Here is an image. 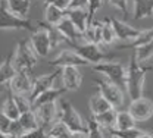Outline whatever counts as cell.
Masks as SVG:
<instances>
[{"label":"cell","instance_id":"6da1fadb","mask_svg":"<svg viewBox=\"0 0 153 138\" xmlns=\"http://www.w3.org/2000/svg\"><path fill=\"white\" fill-rule=\"evenodd\" d=\"M150 71H153L152 66H144V63H140L135 56L131 55L127 66V94L131 100L138 99L144 94L146 75Z\"/></svg>","mask_w":153,"mask_h":138},{"label":"cell","instance_id":"7a4b0ae2","mask_svg":"<svg viewBox=\"0 0 153 138\" xmlns=\"http://www.w3.org/2000/svg\"><path fill=\"white\" fill-rule=\"evenodd\" d=\"M59 119L71 129L74 138L88 137L87 120L79 115V112L72 106L71 101L62 99V97L59 99Z\"/></svg>","mask_w":153,"mask_h":138},{"label":"cell","instance_id":"3957f363","mask_svg":"<svg viewBox=\"0 0 153 138\" xmlns=\"http://www.w3.org/2000/svg\"><path fill=\"white\" fill-rule=\"evenodd\" d=\"M69 47H72L76 53L84 58L91 65L100 63V62H106V60H115L118 58L116 53L112 52H105L99 44L90 43V41H81V43H66Z\"/></svg>","mask_w":153,"mask_h":138},{"label":"cell","instance_id":"277c9868","mask_svg":"<svg viewBox=\"0 0 153 138\" xmlns=\"http://www.w3.org/2000/svg\"><path fill=\"white\" fill-rule=\"evenodd\" d=\"M91 69L100 74L103 78L109 79L111 82L116 84L122 90L127 91V68L118 60H106L91 65Z\"/></svg>","mask_w":153,"mask_h":138},{"label":"cell","instance_id":"5b68a950","mask_svg":"<svg viewBox=\"0 0 153 138\" xmlns=\"http://www.w3.org/2000/svg\"><path fill=\"white\" fill-rule=\"evenodd\" d=\"M38 56L36 55L30 38L28 40H21L15 50L12 52V63L13 68L16 69V72L19 71H33V68L37 65Z\"/></svg>","mask_w":153,"mask_h":138},{"label":"cell","instance_id":"8992f818","mask_svg":"<svg viewBox=\"0 0 153 138\" xmlns=\"http://www.w3.org/2000/svg\"><path fill=\"white\" fill-rule=\"evenodd\" d=\"M3 30H27V31H34V22L31 19L19 16L15 12H12L7 7L6 0H0V31Z\"/></svg>","mask_w":153,"mask_h":138},{"label":"cell","instance_id":"52a82bcc","mask_svg":"<svg viewBox=\"0 0 153 138\" xmlns=\"http://www.w3.org/2000/svg\"><path fill=\"white\" fill-rule=\"evenodd\" d=\"M38 28H36L31 32L30 43L36 52L38 58H47L50 55V52L53 50L52 47V41H50V32H49V25L44 22H37Z\"/></svg>","mask_w":153,"mask_h":138},{"label":"cell","instance_id":"ba28073f","mask_svg":"<svg viewBox=\"0 0 153 138\" xmlns=\"http://www.w3.org/2000/svg\"><path fill=\"white\" fill-rule=\"evenodd\" d=\"M94 85L97 87V91L108 100L112 107H122L125 103V90H122L121 87H118L116 84L111 82L106 78H97L94 79Z\"/></svg>","mask_w":153,"mask_h":138},{"label":"cell","instance_id":"9c48e42d","mask_svg":"<svg viewBox=\"0 0 153 138\" xmlns=\"http://www.w3.org/2000/svg\"><path fill=\"white\" fill-rule=\"evenodd\" d=\"M33 109L36 110L40 128H43L44 131L59 119V103H57V100L43 103V104H40L37 107H33Z\"/></svg>","mask_w":153,"mask_h":138},{"label":"cell","instance_id":"30bf717a","mask_svg":"<svg viewBox=\"0 0 153 138\" xmlns=\"http://www.w3.org/2000/svg\"><path fill=\"white\" fill-rule=\"evenodd\" d=\"M50 66L53 68H62V66H69V65H74V66H90V63L84 58H81L72 47H68V49H62L59 52L56 58H53L52 60L47 62Z\"/></svg>","mask_w":153,"mask_h":138},{"label":"cell","instance_id":"8fae6325","mask_svg":"<svg viewBox=\"0 0 153 138\" xmlns=\"http://www.w3.org/2000/svg\"><path fill=\"white\" fill-rule=\"evenodd\" d=\"M128 110L137 122H146L153 116V100L144 96L134 99L128 106Z\"/></svg>","mask_w":153,"mask_h":138},{"label":"cell","instance_id":"7c38bea8","mask_svg":"<svg viewBox=\"0 0 153 138\" xmlns=\"http://www.w3.org/2000/svg\"><path fill=\"white\" fill-rule=\"evenodd\" d=\"M59 69H60L59 78L62 81V87L66 88L68 93L79 90V87L82 84V74L79 71V66L69 65V66H62Z\"/></svg>","mask_w":153,"mask_h":138},{"label":"cell","instance_id":"4fadbf2b","mask_svg":"<svg viewBox=\"0 0 153 138\" xmlns=\"http://www.w3.org/2000/svg\"><path fill=\"white\" fill-rule=\"evenodd\" d=\"M33 82H34V77H31L30 71H19L12 78L7 88L15 94H24L30 97L33 91Z\"/></svg>","mask_w":153,"mask_h":138},{"label":"cell","instance_id":"5bb4252c","mask_svg":"<svg viewBox=\"0 0 153 138\" xmlns=\"http://www.w3.org/2000/svg\"><path fill=\"white\" fill-rule=\"evenodd\" d=\"M112 22H114V28L115 32H116V38L119 41H124V43H130L135 40L141 32L143 30H138L133 25H130L128 22L122 19H118V18H112Z\"/></svg>","mask_w":153,"mask_h":138},{"label":"cell","instance_id":"9a60e30c","mask_svg":"<svg viewBox=\"0 0 153 138\" xmlns=\"http://www.w3.org/2000/svg\"><path fill=\"white\" fill-rule=\"evenodd\" d=\"M59 74H60V69L56 68V71L52 72V74H44V75L36 77V78H34V82H33V91H31V94H30V100L33 101V100L36 99L38 94H41L43 91H46V90L55 87V81L57 79Z\"/></svg>","mask_w":153,"mask_h":138},{"label":"cell","instance_id":"2e32d148","mask_svg":"<svg viewBox=\"0 0 153 138\" xmlns=\"http://www.w3.org/2000/svg\"><path fill=\"white\" fill-rule=\"evenodd\" d=\"M57 31L65 37V43H81L84 41V34L74 25V22L69 19L68 16H65L56 25Z\"/></svg>","mask_w":153,"mask_h":138},{"label":"cell","instance_id":"e0dca14e","mask_svg":"<svg viewBox=\"0 0 153 138\" xmlns=\"http://www.w3.org/2000/svg\"><path fill=\"white\" fill-rule=\"evenodd\" d=\"M131 13L137 21L153 18V0H133Z\"/></svg>","mask_w":153,"mask_h":138},{"label":"cell","instance_id":"ac0fdd59","mask_svg":"<svg viewBox=\"0 0 153 138\" xmlns=\"http://www.w3.org/2000/svg\"><path fill=\"white\" fill-rule=\"evenodd\" d=\"M66 93H68V91H66V88H63V87H52V88L43 91L41 94H38L37 97L31 101V103H33V107H37V106L43 104V103L56 101V100H59L63 94H66Z\"/></svg>","mask_w":153,"mask_h":138},{"label":"cell","instance_id":"d6986e66","mask_svg":"<svg viewBox=\"0 0 153 138\" xmlns=\"http://www.w3.org/2000/svg\"><path fill=\"white\" fill-rule=\"evenodd\" d=\"M65 16H66V10L60 9L55 3H44V21H46V24L56 27Z\"/></svg>","mask_w":153,"mask_h":138},{"label":"cell","instance_id":"ffe728a7","mask_svg":"<svg viewBox=\"0 0 153 138\" xmlns=\"http://www.w3.org/2000/svg\"><path fill=\"white\" fill-rule=\"evenodd\" d=\"M15 74H16V69L13 68L12 53H10V55H7L6 59H3L0 62V85L7 88L12 78L15 77Z\"/></svg>","mask_w":153,"mask_h":138},{"label":"cell","instance_id":"44dd1931","mask_svg":"<svg viewBox=\"0 0 153 138\" xmlns=\"http://www.w3.org/2000/svg\"><path fill=\"white\" fill-rule=\"evenodd\" d=\"M66 16L74 22L76 28L84 34L88 27V9H68Z\"/></svg>","mask_w":153,"mask_h":138},{"label":"cell","instance_id":"7402d4cb","mask_svg":"<svg viewBox=\"0 0 153 138\" xmlns=\"http://www.w3.org/2000/svg\"><path fill=\"white\" fill-rule=\"evenodd\" d=\"M84 41H90V43H94V44H99V46L103 44V40H102V21L94 18L91 22H88V27L84 31Z\"/></svg>","mask_w":153,"mask_h":138},{"label":"cell","instance_id":"603a6c76","mask_svg":"<svg viewBox=\"0 0 153 138\" xmlns=\"http://www.w3.org/2000/svg\"><path fill=\"white\" fill-rule=\"evenodd\" d=\"M109 137H112V138H153V132L134 126V128H130L127 131L111 129L109 131Z\"/></svg>","mask_w":153,"mask_h":138},{"label":"cell","instance_id":"cb8c5ba5","mask_svg":"<svg viewBox=\"0 0 153 138\" xmlns=\"http://www.w3.org/2000/svg\"><path fill=\"white\" fill-rule=\"evenodd\" d=\"M111 107H112V104L105 99L99 91H97L96 94H93V96L90 97V100H88V109H90V113H91L93 116L106 112V110L111 109Z\"/></svg>","mask_w":153,"mask_h":138},{"label":"cell","instance_id":"d4e9b609","mask_svg":"<svg viewBox=\"0 0 153 138\" xmlns=\"http://www.w3.org/2000/svg\"><path fill=\"white\" fill-rule=\"evenodd\" d=\"M46 138H74V135L71 129L60 119H57L55 123H52L46 129Z\"/></svg>","mask_w":153,"mask_h":138},{"label":"cell","instance_id":"484cf974","mask_svg":"<svg viewBox=\"0 0 153 138\" xmlns=\"http://www.w3.org/2000/svg\"><path fill=\"white\" fill-rule=\"evenodd\" d=\"M137 125V120L133 118L130 110H118L116 112V120H115V128L116 131H127L130 128H134Z\"/></svg>","mask_w":153,"mask_h":138},{"label":"cell","instance_id":"4316f807","mask_svg":"<svg viewBox=\"0 0 153 138\" xmlns=\"http://www.w3.org/2000/svg\"><path fill=\"white\" fill-rule=\"evenodd\" d=\"M0 110H1L7 118L12 119V120H16V119H19V116H21V112H19L18 106H16V103H15L13 94H12V91H10L9 88H7V97L1 103Z\"/></svg>","mask_w":153,"mask_h":138},{"label":"cell","instance_id":"83f0119b","mask_svg":"<svg viewBox=\"0 0 153 138\" xmlns=\"http://www.w3.org/2000/svg\"><path fill=\"white\" fill-rule=\"evenodd\" d=\"M102 40H103V46H112L118 40L112 18H103L102 19Z\"/></svg>","mask_w":153,"mask_h":138},{"label":"cell","instance_id":"f1b7e54d","mask_svg":"<svg viewBox=\"0 0 153 138\" xmlns=\"http://www.w3.org/2000/svg\"><path fill=\"white\" fill-rule=\"evenodd\" d=\"M18 120L21 122V125L24 126V129L27 131V134L31 132V131H34V129H37V128H40V123H38V119H37V115H36V110L34 109L21 113Z\"/></svg>","mask_w":153,"mask_h":138},{"label":"cell","instance_id":"f546056e","mask_svg":"<svg viewBox=\"0 0 153 138\" xmlns=\"http://www.w3.org/2000/svg\"><path fill=\"white\" fill-rule=\"evenodd\" d=\"M116 112H118V109L116 107H111V109H108L106 112H103V113H100V115H96L93 118L105 128V129H108V131H111V129H114L115 128V120H116Z\"/></svg>","mask_w":153,"mask_h":138},{"label":"cell","instance_id":"4dcf8cb0","mask_svg":"<svg viewBox=\"0 0 153 138\" xmlns=\"http://www.w3.org/2000/svg\"><path fill=\"white\" fill-rule=\"evenodd\" d=\"M7 7L19 16L27 18L31 10V0H6Z\"/></svg>","mask_w":153,"mask_h":138},{"label":"cell","instance_id":"1f68e13d","mask_svg":"<svg viewBox=\"0 0 153 138\" xmlns=\"http://www.w3.org/2000/svg\"><path fill=\"white\" fill-rule=\"evenodd\" d=\"M152 40H153V28H147V30H143V32H141L135 40L130 41V43H125V44H122V46H119L118 50L135 49V47H138V46H141V44H146V43H149V41H152Z\"/></svg>","mask_w":153,"mask_h":138},{"label":"cell","instance_id":"d6a6232c","mask_svg":"<svg viewBox=\"0 0 153 138\" xmlns=\"http://www.w3.org/2000/svg\"><path fill=\"white\" fill-rule=\"evenodd\" d=\"M133 50H134L133 55L135 56V59L138 60L140 63L149 62L153 58V40L149 41V43H146V44H141V46L135 47Z\"/></svg>","mask_w":153,"mask_h":138},{"label":"cell","instance_id":"836d02e7","mask_svg":"<svg viewBox=\"0 0 153 138\" xmlns=\"http://www.w3.org/2000/svg\"><path fill=\"white\" fill-rule=\"evenodd\" d=\"M87 126H88V137L90 138H102V137H109V131L105 129L93 116H90L87 120Z\"/></svg>","mask_w":153,"mask_h":138},{"label":"cell","instance_id":"e575fe53","mask_svg":"<svg viewBox=\"0 0 153 138\" xmlns=\"http://www.w3.org/2000/svg\"><path fill=\"white\" fill-rule=\"evenodd\" d=\"M12 94H13L15 103H16V106H18V109H19L21 113H24V112L33 109V103H31V100H30L28 96H24V94H15V93H12Z\"/></svg>","mask_w":153,"mask_h":138},{"label":"cell","instance_id":"d590c367","mask_svg":"<svg viewBox=\"0 0 153 138\" xmlns=\"http://www.w3.org/2000/svg\"><path fill=\"white\" fill-rule=\"evenodd\" d=\"M112 7H115L118 12H121L124 16L130 15V1L128 0H106Z\"/></svg>","mask_w":153,"mask_h":138},{"label":"cell","instance_id":"8d00e7d4","mask_svg":"<svg viewBox=\"0 0 153 138\" xmlns=\"http://www.w3.org/2000/svg\"><path fill=\"white\" fill-rule=\"evenodd\" d=\"M47 25H49V24H47ZM49 32H50V41H52V47H53V49H57L60 44L65 43V37L57 31L56 27L49 25Z\"/></svg>","mask_w":153,"mask_h":138},{"label":"cell","instance_id":"74e56055","mask_svg":"<svg viewBox=\"0 0 153 138\" xmlns=\"http://www.w3.org/2000/svg\"><path fill=\"white\" fill-rule=\"evenodd\" d=\"M12 119L7 118L1 110H0V132L4 135V138H9V134H10V128H12Z\"/></svg>","mask_w":153,"mask_h":138},{"label":"cell","instance_id":"f35d334b","mask_svg":"<svg viewBox=\"0 0 153 138\" xmlns=\"http://www.w3.org/2000/svg\"><path fill=\"white\" fill-rule=\"evenodd\" d=\"M88 1V22H91V21L94 19L96 13L103 7V3H105V0H87Z\"/></svg>","mask_w":153,"mask_h":138},{"label":"cell","instance_id":"ab89813d","mask_svg":"<svg viewBox=\"0 0 153 138\" xmlns=\"http://www.w3.org/2000/svg\"><path fill=\"white\" fill-rule=\"evenodd\" d=\"M27 134V131L24 129V126L21 125L18 119L12 122V128H10V134H9V138H24Z\"/></svg>","mask_w":153,"mask_h":138},{"label":"cell","instance_id":"60d3db41","mask_svg":"<svg viewBox=\"0 0 153 138\" xmlns=\"http://www.w3.org/2000/svg\"><path fill=\"white\" fill-rule=\"evenodd\" d=\"M88 1L87 0H71V4L68 9H87Z\"/></svg>","mask_w":153,"mask_h":138},{"label":"cell","instance_id":"b9f144b4","mask_svg":"<svg viewBox=\"0 0 153 138\" xmlns=\"http://www.w3.org/2000/svg\"><path fill=\"white\" fill-rule=\"evenodd\" d=\"M4 90H6V87H1V85H0V94H1V93H3Z\"/></svg>","mask_w":153,"mask_h":138},{"label":"cell","instance_id":"7bdbcfd3","mask_svg":"<svg viewBox=\"0 0 153 138\" xmlns=\"http://www.w3.org/2000/svg\"><path fill=\"white\" fill-rule=\"evenodd\" d=\"M0 138H4V135H3V134H1V132H0Z\"/></svg>","mask_w":153,"mask_h":138}]
</instances>
